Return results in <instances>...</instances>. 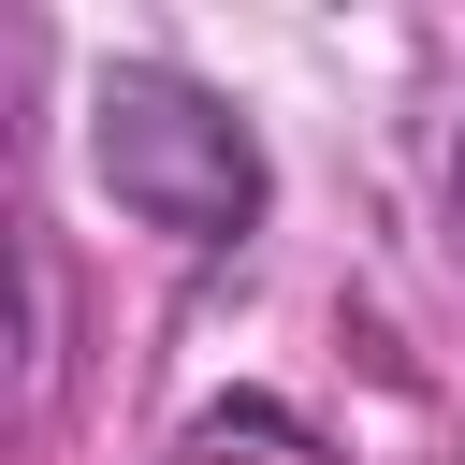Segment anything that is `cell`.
<instances>
[{
  "label": "cell",
  "instance_id": "1",
  "mask_svg": "<svg viewBox=\"0 0 465 465\" xmlns=\"http://www.w3.org/2000/svg\"><path fill=\"white\" fill-rule=\"evenodd\" d=\"M87 174H102L145 232H174V247H203V262L262 232V145H247V116H232L218 87L160 73V58H116V73H102V102H87Z\"/></svg>",
  "mask_w": 465,
  "mask_h": 465
},
{
  "label": "cell",
  "instance_id": "2",
  "mask_svg": "<svg viewBox=\"0 0 465 465\" xmlns=\"http://www.w3.org/2000/svg\"><path fill=\"white\" fill-rule=\"evenodd\" d=\"M450 218H465V145H450Z\"/></svg>",
  "mask_w": 465,
  "mask_h": 465
}]
</instances>
